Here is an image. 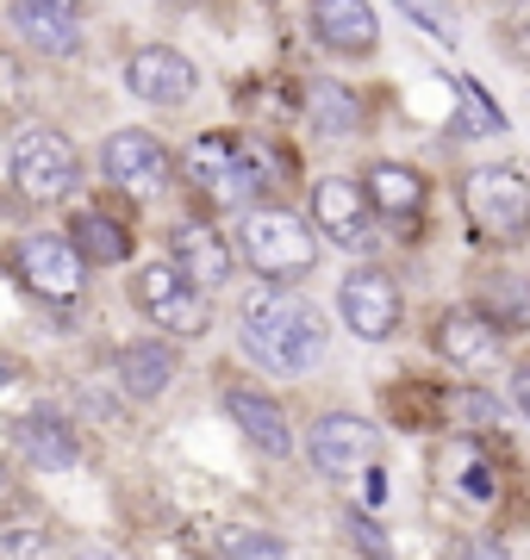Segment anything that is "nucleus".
I'll list each match as a JSON object with an SVG mask.
<instances>
[{"label":"nucleus","instance_id":"nucleus-1","mask_svg":"<svg viewBox=\"0 0 530 560\" xmlns=\"http://www.w3.org/2000/svg\"><path fill=\"white\" fill-rule=\"evenodd\" d=\"M238 337H244V355L256 368L281 374V381H300L325 361L331 330H325V312L307 293H250Z\"/></svg>","mask_w":530,"mask_h":560},{"label":"nucleus","instance_id":"nucleus-2","mask_svg":"<svg viewBox=\"0 0 530 560\" xmlns=\"http://www.w3.org/2000/svg\"><path fill=\"white\" fill-rule=\"evenodd\" d=\"M456 200L469 219V237L493 256H511L530 243V175L511 162H474L456 180Z\"/></svg>","mask_w":530,"mask_h":560},{"label":"nucleus","instance_id":"nucleus-3","mask_svg":"<svg viewBox=\"0 0 530 560\" xmlns=\"http://www.w3.org/2000/svg\"><path fill=\"white\" fill-rule=\"evenodd\" d=\"M182 175L200 187L212 206H244L256 194H268L275 187V175H281V162L268 156V143L256 138H231V131H206V138L187 143L182 156Z\"/></svg>","mask_w":530,"mask_h":560},{"label":"nucleus","instance_id":"nucleus-4","mask_svg":"<svg viewBox=\"0 0 530 560\" xmlns=\"http://www.w3.org/2000/svg\"><path fill=\"white\" fill-rule=\"evenodd\" d=\"M238 256L250 261V275H263L275 293L307 280L325 256V243L312 237V224L287 206H250L244 224H238Z\"/></svg>","mask_w":530,"mask_h":560},{"label":"nucleus","instance_id":"nucleus-5","mask_svg":"<svg viewBox=\"0 0 530 560\" xmlns=\"http://www.w3.org/2000/svg\"><path fill=\"white\" fill-rule=\"evenodd\" d=\"M337 318L349 324L356 342L400 337V324H406V287H400L381 261H362V268H349L344 287H337Z\"/></svg>","mask_w":530,"mask_h":560},{"label":"nucleus","instance_id":"nucleus-6","mask_svg":"<svg viewBox=\"0 0 530 560\" xmlns=\"http://www.w3.org/2000/svg\"><path fill=\"white\" fill-rule=\"evenodd\" d=\"M312 237L331 243V249H349V256H375L381 249V224H375V212H368L362 187L349 175H319L312 180Z\"/></svg>","mask_w":530,"mask_h":560},{"label":"nucleus","instance_id":"nucleus-7","mask_svg":"<svg viewBox=\"0 0 530 560\" xmlns=\"http://www.w3.org/2000/svg\"><path fill=\"white\" fill-rule=\"evenodd\" d=\"M7 175H13V187H20L32 206H57L76 194V150H69V138L62 131H50V125H32V131H20V143H13V156H7Z\"/></svg>","mask_w":530,"mask_h":560},{"label":"nucleus","instance_id":"nucleus-8","mask_svg":"<svg viewBox=\"0 0 530 560\" xmlns=\"http://www.w3.org/2000/svg\"><path fill=\"white\" fill-rule=\"evenodd\" d=\"M307 460L325 474V480L349 486L375 474V460H381V430L356 411H325V418L307 430Z\"/></svg>","mask_w":530,"mask_h":560},{"label":"nucleus","instance_id":"nucleus-9","mask_svg":"<svg viewBox=\"0 0 530 560\" xmlns=\"http://www.w3.org/2000/svg\"><path fill=\"white\" fill-rule=\"evenodd\" d=\"M131 300H138V312L163 337H206V324H212V300H206L200 287H187L169 261H150V268H138V280H131Z\"/></svg>","mask_w":530,"mask_h":560},{"label":"nucleus","instance_id":"nucleus-10","mask_svg":"<svg viewBox=\"0 0 530 560\" xmlns=\"http://www.w3.org/2000/svg\"><path fill=\"white\" fill-rule=\"evenodd\" d=\"M430 349H437L456 374H469V381H481V374H493V368L506 361V337H499L474 305H443V312L430 318Z\"/></svg>","mask_w":530,"mask_h":560},{"label":"nucleus","instance_id":"nucleus-11","mask_svg":"<svg viewBox=\"0 0 530 560\" xmlns=\"http://www.w3.org/2000/svg\"><path fill=\"white\" fill-rule=\"evenodd\" d=\"M356 187H362L375 224H393V231H406V237L430 212V187H425V175H418L412 162H388V156L368 162L362 175H356Z\"/></svg>","mask_w":530,"mask_h":560},{"label":"nucleus","instance_id":"nucleus-12","mask_svg":"<svg viewBox=\"0 0 530 560\" xmlns=\"http://www.w3.org/2000/svg\"><path fill=\"white\" fill-rule=\"evenodd\" d=\"M13 261H20V280L38 293L44 305H76V300H82L88 261L69 249V237H57V231H32Z\"/></svg>","mask_w":530,"mask_h":560},{"label":"nucleus","instance_id":"nucleus-13","mask_svg":"<svg viewBox=\"0 0 530 560\" xmlns=\"http://www.w3.org/2000/svg\"><path fill=\"white\" fill-rule=\"evenodd\" d=\"M101 168L106 180L119 187V194H131V200H157L169 187V175H175V156L163 150V138H150V131H113L101 150Z\"/></svg>","mask_w":530,"mask_h":560},{"label":"nucleus","instance_id":"nucleus-14","mask_svg":"<svg viewBox=\"0 0 530 560\" xmlns=\"http://www.w3.org/2000/svg\"><path fill=\"white\" fill-rule=\"evenodd\" d=\"M125 88L150 106H187L200 88V69L175 50V44H138L125 57Z\"/></svg>","mask_w":530,"mask_h":560},{"label":"nucleus","instance_id":"nucleus-15","mask_svg":"<svg viewBox=\"0 0 530 560\" xmlns=\"http://www.w3.org/2000/svg\"><path fill=\"white\" fill-rule=\"evenodd\" d=\"M312 38L325 44L331 57L368 62L381 50V13H375L368 0H319V7H312Z\"/></svg>","mask_w":530,"mask_h":560},{"label":"nucleus","instance_id":"nucleus-16","mask_svg":"<svg viewBox=\"0 0 530 560\" xmlns=\"http://www.w3.org/2000/svg\"><path fill=\"white\" fill-rule=\"evenodd\" d=\"M169 243H175L169 268H175V275H182L187 287H200V293H219L224 280H231V268H238L231 243H224L206 219H182L175 231H169Z\"/></svg>","mask_w":530,"mask_h":560},{"label":"nucleus","instance_id":"nucleus-17","mask_svg":"<svg viewBox=\"0 0 530 560\" xmlns=\"http://www.w3.org/2000/svg\"><path fill=\"white\" fill-rule=\"evenodd\" d=\"M224 418L244 430V442L256 448V455H268V460H287V455H293V423H287V411L268 399V393L224 386Z\"/></svg>","mask_w":530,"mask_h":560},{"label":"nucleus","instance_id":"nucleus-18","mask_svg":"<svg viewBox=\"0 0 530 560\" xmlns=\"http://www.w3.org/2000/svg\"><path fill=\"white\" fill-rule=\"evenodd\" d=\"M13 32L38 57H76L82 50V13L62 7V0H25V7H13Z\"/></svg>","mask_w":530,"mask_h":560},{"label":"nucleus","instance_id":"nucleus-19","mask_svg":"<svg viewBox=\"0 0 530 560\" xmlns=\"http://www.w3.org/2000/svg\"><path fill=\"white\" fill-rule=\"evenodd\" d=\"M13 442H20V455L32 460V467H50V474H62V467L82 460V442H76V430H69L57 411H32V418H20L13 423Z\"/></svg>","mask_w":530,"mask_h":560},{"label":"nucleus","instance_id":"nucleus-20","mask_svg":"<svg viewBox=\"0 0 530 560\" xmlns=\"http://www.w3.org/2000/svg\"><path fill=\"white\" fill-rule=\"evenodd\" d=\"M481 318L499 330V337H511V330H530V280L525 275H487L481 280V300H469Z\"/></svg>","mask_w":530,"mask_h":560},{"label":"nucleus","instance_id":"nucleus-21","mask_svg":"<svg viewBox=\"0 0 530 560\" xmlns=\"http://www.w3.org/2000/svg\"><path fill=\"white\" fill-rule=\"evenodd\" d=\"M175 381V349L169 342H125L119 349V386L131 399H157Z\"/></svg>","mask_w":530,"mask_h":560},{"label":"nucleus","instance_id":"nucleus-22","mask_svg":"<svg viewBox=\"0 0 530 560\" xmlns=\"http://www.w3.org/2000/svg\"><path fill=\"white\" fill-rule=\"evenodd\" d=\"M69 249H76L82 261H125L131 256V231H125L119 219H106V212H76Z\"/></svg>","mask_w":530,"mask_h":560},{"label":"nucleus","instance_id":"nucleus-23","mask_svg":"<svg viewBox=\"0 0 530 560\" xmlns=\"http://www.w3.org/2000/svg\"><path fill=\"white\" fill-rule=\"evenodd\" d=\"M307 113H312V131H319V138H344V131H356V125H362L356 94H349V88H337V81H319V88H312Z\"/></svg>","mask_w":530,"mask_h":560},{"label":"nucleus","instance_id":"nucleus-24","mask_svg":"<svg viewBox=\"0 0 530 560\" xmlns=\"http://www.w3.org/2000/svg\"><path fill=\"white\" fill-rule=\"evenodd\" d=\"M456 101H462V119H449V131H456V138H493V131H506V119L487 106V88H481L474 75L456 81Z\"/></svg>","mask_w":530,"mask_h":560},{"label":"nucleus","instance_id":"nucleus-25","mask_svg":"<svg viewBox=\"0 0 530 560\" xmlns=\"http://www.w3.org/2000/svg\"><path fill=\"white\" fill-rule=\"evenodd\" d=\"M212 560H287V541L275 536V529H224L219 536V555Z\"/></svg>","mask_w":530,"mask_h":560},{"label":"nucleus","instance_id":"nucleus-26","mask_svg":"<svg viewBox=\"0 0 530 560\" xmlns=\"http://www.w3.org/2000/svg\"><path fill=\"white\" fill-rule=\"evenodd\" d=\"M344 529H349V541H356L362 560H388V529L381 523H368L362 511H344Z\"/></svg>","mask_w":530,"mask_h":560},{"label":"nucleus","instance_id":"nucleus-27","mask_svg":"<svg viewBox=\"0 0 530 560\" xmlns=\"http://www.w3.org/2000/svg\"><path fill=\"white\" fill-rule=\"evenodd\" d=\"M0 560H50L44 529H0Z\"/></svg>","mask_w":530,"mask_h":560},{"label":"nucleus","instance_id":"nucleus-28","mask_svg":"<svg viewBox=\"0 0 530 560\" xmlns=\"http://www.w3.org/2000/svg\"><path fill=\"white\" fill-rule=\"evenodd\" d=\"M499 44H506L511 62H525L530 69V7H511L506 20H499Z\"/></svg>","mask_w":530,"mask_h":560},{"label":"nucleus","instance_id":"nucleus-29","mask_svg":"<svg viewBox=\"0 0 530 560\" xmlns=\"http://www.w3.org/2000/svg\"><path fill=\"white\" fill-rule=\"evenodd\" d=\"M406 20L412 25H425V32H437V38H456V25H462V20H456V13H449V7H406Z\"/></svg>","mask_w":530,"mask_h":560},{"label":"nucleus","instance_id":"nucleus-30","mask_svg":"<svg viewBox=\"0 0 530 560\" xmlns=\"http://www.w3.org/2000/svg\"><path fill=\"white\" fill-rule=\"evenodd\" d=\"M506 393H511V411H518V418L530 423V355L518 361V368H511V381H506Z\"/></svg>","mask_w":530,"mask_h":560},{"label":"nucleus","instance_id":"nucleus-31","mask_svg":"<svg viewBox=\"0 0 530 560\" xmlns=\"http://www.w3.org/2000/svg\"><path fill=\"white\" fill-rule=\"evenodd\" d=\"M462 560H506V541H493V536H469V541H462Z\"/></svg>","mask_w":530,"mask_h":560},{"label":"nucleus","instance_id":"nucleus-32","mask_svg":"<svg viewBox=\"0 0 530 560\" xmlns=\"http://www.w3.org/2000/svg\"><path fill=\"white\" fill-rule=\"evenodd\" d=\"M7 101H13V57L0 50V113H7Z\"/></svg>","mask_w":530,"mask_h":560},{"label":"nucleus","instance_id":"nucleus-33","mask_svg":"<svg viewBox=\"0 0 530 560\" xmlns=\"http://www.w3.org/2000/svg\"><path fill=\"white\" fill-rule=\"evenodd\" d=\"M13 386H20V361L0 355V393H13Z\"/></svg>","mask_w":530,"mask_h":560},{"label":"nucleus","instance_id":"nucleus-34","mask_svg":"<svg viewBox=\"0 0 530 560\" xmlns=\"http://www.w3.org/2000/svg\"><path fill=\"white\" fill-rule=\"evenodd\" d=\"M76 560H125V555H119V548H82Z\"/></svg>","mask_w":530,"mask_h":560},{"label":"nucleus","instance_id":"nucleus-35","mask_svg":"<svg viewBox=\"0 0 530 560\" xmlns=\"http://www.w3.org/2000/svg\"><path fill=\"white\" fill-rule=\"evenodd\" d=\"M175 560H206V555H175Z\"/></svg>","mask_w":530,"mask_h":560}]
</instances>
